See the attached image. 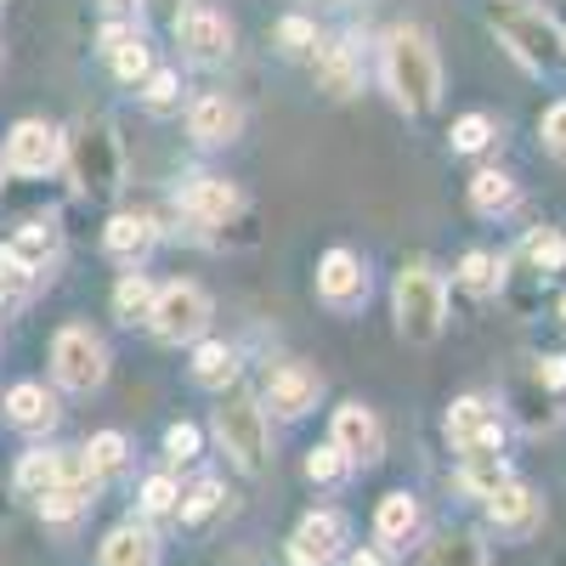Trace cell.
I'll return each mask as SVG.
<instances>
[{
	"label": "cell",
	"mask_w": 566,
	"mask_h": 566,
	"mask_svg": "<svg viewBox=\"0 0 566 566\" xmlns=\"http://www.w3.org/2000/svg\"><path fill=\"white\" fill-rule=\"evenodd\" d=\"M380 80L391 91V103L402 114H431L442 103V57H437V40L424 34L419 23H402L386 34L380 45Z\"/></svg>",
	"instance_id": "cell-1"
},
{
	"label": "cell",
	"mask_w": 566,
	"mask_h": 566,
	"mask_svg": "<svg viewBox=\"0 0 566 566\" xmlns=\"http://www.w3.org/2000/svg\"><path fill=\"white\" fill-rule=\"evenodd\" d=\"M488 23H493L499 45H504V52L522 63V69H533V74L566 69V29H560L544 7H533V0H493Z\"/></svg>",
	"instance_id": "cell-2"
},
{
	"label": "cell",
	"mask_w": 566,
	"mask_h": 566,
	"mask_svg": "<svg viewBox=\"0 0 566 566\" xmlns=\"http://www.w3.org/2000/svg\"><path fill=\"white\" fill-rule=\"evenodd\" d=\"M391 312H397V335L408 346H437L448 328V283L431 261H408L397 272L391 290Z\"/></svg>",
	"instance_id": "cell-3"
},
{
	"label": "cell",
	"mask_w": 566,
	"mask_h": 566,
	"mask_svg": "<svg viewBox=\"0 0 566 566\" xmlns=\"http://www.w3.org/2000/svg\"><path fill=\"white\" fill-rule=\"evenodd\" d=\"M69 170H74V187L85 199H108L119 193L125 181V159H119V136L103 125V119H85L74 136H69Z\"/></svg>",
	"instance_id": "cell-4"
},
{
	"label": "cell",
	"mask_w": 566,
	"mask_h": 566,
	"mask_svg": "<svg viewBox=\"0 0 566 566\" xmlns=\"http://www.w3.org/2000/svg\"><path fill=\"white\" fill-rule=\"evenodd\" d=\"M216 442L221 453L244 470V476H261V470L272 464V437H266V408L255 397H227L216 408Z\"/></svg>",
	"instance_id": "cell-5"
},
{
	"label": "cell",
	"mask_w": 566,
	"mask_h": 566,
	"mask_svg": "<svg viewBox=\"0 0 566 566\" xmlns=\"http://www.w3.org/2000/svg\"><path fill=\"white\" fill-rule=\"evenodd\" d=\"M210 317H216L210 295L199 290V283L176 277V283H165V290L154 295L148 328H154L159 346H199V340L210 335Z\"/></svg>",
	"instance_id": "cell-6"
},
{
	"label": "cell",
	"mask_w": 566,
	"mask_h": 566,
	"mask_svg": "<svg viewBox=\"0 0 566 566\" xmlns=\"http://www.w3.org/2000/svg\"><path fill=\"white\" fill-rule=\"evenodd\" d=\"M52 374L69 391H97L108 380V346L85 323H69L52 335Z\"/></svg>",
	"instance_id": "cell-7"
},
{
	"label": "cell",
	"mask_w": 566,
	"mask_h": 566,
	"mask_svg": "<svg viewBox=\"0 0 566 566\" xmlns=\"http://www.w3.org/2000/svg\"><path fill=\"white\" fill-rule=\"evenodd\" d=\"M176 45L187 63L199 69H216L232 57V45H239V29H232V18L221 7H181L176 12Z\"/></svg>",
	"instance_id": "cell-8"
},
{
	"label": "cell",
	"mask_w": 566,
	"mask_h": 566,
	"mask_svg": "<svg viewBox=\"0 0 566 566\" xmlns=\"http://www.w3.org/2000/svg\"><path fill=\"white\" fill-rule=\"evenodd\" d=\"M504 437H510V419L488 397H459L448 408V442L459 448V459L464 453H504Z\"/></svg>",
	"instance_id": "cell-9"
},
{
	"label": "cell",
	"mask_w": 566,
	"mask_h": 566,
	"mask_svg": "<svg viewBox=\"0 0 566 566\" xmlns=\"http://www.w3.org/2000/svg\"><path fill=\"white\" fill-rule=\"evenodd\" d=\"M323 397V374L301 357H283L266 368V380H261V402L277 413V419H301L312 413V402Z\"/></svg>",
	"instance_id": "cell-10"
},
{
	"label": "cell",
	"mask_w": 566,
	"mask_h": 566,
	"mask_svg": "<svg viewBox=\"0 0 566 566\" xmlns=\"http://www.w3.org/2000/svg\"><path fill=\"white\" fill-rule=\"evenodd\" d=\"M69 154V136L57 125H45V119H18L12 136H7V165L18 176H45V170H57Z\"/></svg>",
	"instance_id": "cell-11"
},
{
	"label": "cell",
	"mask_w": 566,
	"mask_h": 566,
	"mask_svg": "<svg viewBox=\"0 0 566 566\" xmlns=\"http://www.w3.org/2000/svg\"><path fill=\"white\" fill-rule=\"evenodd\" d=\"M317 301L335 312H357L368 301V266L357 250H328L317 261Z\"/></svg>",
	"instance_id": "cell-12"
},
{
	"label": "cell",
	"mask_w": 566,
	"mask_h": 566,
	"mask_svg": "<svg viewBox=\"0 0 566 566\" xmlns=\"http://www.w3.org/2000/svg\"><path fill=\"white\" fill-rule=\"evenodd\" d=\"M328 442H335L352 464H374L386 453V431H380V413L363 408V402H340L335 419H328Z\"/></svg>",
	"instance_id": "cell-13"
},
{
	"label": "cell",
	"mask_w": 566,
	"mask_h": 566,
	"mask_svg": "<svg viewBox=\"0 0 566 566\" xmlns=\"http://www.w3.org/2000/svg\"><path fill=\"white\" fill-rule=\"evenodd\" d=\"M176 205H181L187 221H199V227H227L244 199H239V187H232L227 176H187Z\"/></svg>",
	"instance_id": "cell-14"
},
{
	"label": "cell",
	"mask_w": 566,
	"mask_h": 566,
	"mask_svg": "<svg viewBox=\"0 0 566 566\" xmlns=\"http://www.w3.org/2000/svg\"><path fill=\"white\" fill-rule=\"evenodd\" d=\"M346 549V515L340 510H312L290 538V560L295 566H335Z\"/></svg>",
	"instance_id": "cell-15"
},
{
	"label": "cell",
	"mask_w": 566,
	"mask_h": 566,
	"mask_svg": "<svg viewBox=\"0 0 566 566\" xmlns=\"http://www.w3.org/2000/svg\"><path fill=\"white\" fill-rule=\"evenodd\" d=\"M187 136L199 148H227V142L244 136V108L232 97H221V91H205V97L187 103Z\"/></svg>",
	"instance_id": "cell-16"
},
{
	"label": "cell",
	"mask_w": 566,
	"mask_h": 566,
	"mask_svg": "<svg viewBox=\"0 0 566 566\" xmlns=\"http://www.w3.org/2000/svg\"><path fill=\"white\" fill-rule=\"evenodd\" d=\"M482 504H488V522H493L504 538H533V533L544 527V499H538L527 482H515V476H510L499 493H488Z\"/></svg>",
	"instance_id": "cell-17"
},
{
	"label": "cell",
	"mask_w": 566,
	"mask_h": 566,
	"mask_svg": "<svg viewBox=\"0 0 566 566\" xmlns=\"http://www.w3.org/2000/svg\"><path fill=\"white\" fill-rule=\"evenodd\" d=\"M312 69H317V91H328V97H340V103L363 91V63H357V45L346 34L317 40L312 45Z\"/></svg>",
	"instance_id": "cell-18"
},
{
	"label": "cell",
	"mask_w": 566,
	"mask_h": 566,
	"mask_svg": "<svg viewBox=\"0 0 566 566\" xmlns=\"http://www.w3.org/2000/svg\"><path fill=\"white\" fill-rule=\"evenodd\" d=\"M154 244H159V227H154V216H136V210H125V216H114V221L103 227V250H108L119 266H142Z\"/></svg>",
	"instance_id": "cell-19"
},
{
	"label": "cell",
	"mask_w": 566,
	"mask_h": 566,
	"mask_svg": "<svg viewBox=\"0 0 566 566\" xmlns=\"http://www.w3.org/2000/svg\"><path fill=\"white\" fill-rule=\"evenodd\" d=\"M103 57H108V69H114L119 85H142V80H148V69H154L142 29H125V23H108L103 29Z\"/></svg>",
	"instance_id": "cell-20"
},
{
	"label": "cell",
	"mask_w": 566,
	"mask_h": 566,
	"mask_svg": "<svg viewBox=\"0 0 566 566\" xmlns=\"http://www.w3.org/2000/svg\"><path fill=\"white\" fill-rule=\"evenodd\" d=\"M419 527H424V510H419V499L413 493H386L380 499V510H374V538H380V549L391 555V549H402L408 538H419Z\"/></svg>",
	"instance_id": "cell-21"
},
{
	"label": "cell",
	"mask_w": 566,
	"mask_h": 566,
	"mask_svg": "<svg viewBox=\"0 0 566 566\" xmlns=\"http://www.w3.org/2000/svg\"><path fill=\"white\" fill-rule=\"evenodd\" d=\"M57 397L45 391L40 380H18L12 391H7V419L18 424V431H29V437H40V431H52L57 424Z\"/></svg>",
	"instance_id": "cell-22"
},
{
	"label": "cell",
	"mask_w": 566,
	"mask_h": 566,
	"mask_svg": "<svg viewBox=\"0 0 566 566\" xmlns=\"http://www.w3.org/2000/svg\"><path fill=\"white\" fill-rule=\"evenodd\" d=\"M97 566H159V538H154V527H136V522L114 527V533L103 538V549H97Z\"/></svg>",
	"instance_id": "cell-23"
},
{
	"label": "cell",
	"mask_w": 566,
	"mask_h": 566,
	"mask_svg": "<svg viewBox=\"0 0 566 566\" xmlns=\"http://www.w3.org/2000/svg\"><path fill=\"white\" fill-rule=\"evenodd\" d=\"M193 380L205 391H227L232 380H239V352H232L227 340H199L193 346Z\"/></svg>",
	"instance_id": "cell-24"
},
{
	"label": "cell",
	"mask_w": 566,
	"mask_h": 566,
	"mask_svg": "<svg viewBox=\"0 0 566 566\" xmlns=\"http://www.w3.org/2000/svg\"><path fill=\"white\" fill-rule=\"evenodd\" d=\"M515 199H522L515 176H504L493 165L470 176V210H476V216H504V210H515Z\"/></svg>",
	"instance_id": "cell-25"
},
{
	"label": "cell",
	"mask_w": 566,
	"mask_h": 566,
	"mask_svg": "<svg viewBox=\"0 0 566 566\" xmlns=\"http://www.w3.org/2000/svg\"><path fill=\"white\" fill-rule=\"evenodd\" d=\"M154 295H159V290L148 283V272H142V266H125L119 283H114V317H119V323H148Z\"/></svg>",
	"instance_id": "cell-26"
},
{
	"label": "cell",
	"mask_w": 566,
	"mask_h": 566,
	"mask_svg": "<svg viewBox=\"0 0 566 566\" xmlns=\"http://www.w3.org/2000/svg\"><path fill=\"white\" fill-rule=\"evenodd\" d=\"M504 482H510L504 453H464V459H459V488H464L470 499H488V493H499Z\"/></svg>",
	"instance_id": "cell-27"
},
{
	"label": "cell",
	"mask_w": 566,
	"mask_h": 566,
	"mask_svg": "<svg viewBox=\"0 0 566 566\" xmlns=\"http://www.w3.org/2000/svg\"><path fill=\"white\" fill-rule=\"evenodd\" d=\"M18 488L23 493H52V488H63V448H34V453H23L18 459Z\"/></svg>",
	"instance_id": "cell-28"
},
{
	"label": "cell",
	"mask_w": 566,
	"mask_h": 566,
	"mask_svg": "<svg viewBox=\"0 0 566 566\" xmlns=\"http://www.w3.org/2000/svg\"><path fill=\"white\" fill-rule=\"evenodd\" d=\"M29 272H45L52 266V255H57V227L52 221H29V227H18V239L7 244Z\"/></svg>",
	"instance_id": "cell-29"
},
{
	"label": "cell",
	"mask_w": 566,
	"mask_h": 566,
	"mask_svg": "<svg viewBox=\"0 0 566 566\" xmlns=\"http://www.w3.org/2000/svg\"><path fill=\"white\" fill-rule=\"evenodd\" d=\"M499 283H504V261L493 255V250H464V261H459V290H470V295H499Z\"/></svg>",
	"instance_id": "cell-30"
},
{
	"label": "cell",
	"mask_w": 566,
	"mask_h": 566,
	"mask_svg": "<svg viewBox=\"0 0 566 566\" xmlns=\"http://www.w3.org/2000/svg\"><path fill=\"white\" fill-rule=\"evenodd\" d=\"M221 504H227V488L216 482V476H205V482H193V488H187L181 493V527H205V522H216V515H221Z\"/></svg>",
	"instance_id": "cell-31"
},
{
	"label": "cell",
	"mask_w": 566,
	"mask_h": 566,
	"mask_svg": "<svg viewBox=\"0 0 566 566\" xmlns=\"http://www.w3.org/2000/svg\"><path fill=\"white\" fill-rule=\"evenodd\" d=\"M431 566H488V544L476 538V533H442L437 544H431V555H424Z\"/></svg>",
	"instance_id": "cell-32"
},
{
	"label": "cell",
	"mask_w": 566,
	"mask_h": 566,
	"mask_svg": "<svg viewBox=\"0 0 566 566\" xmlns=\"http://www.w3.org/2000/svg\"><path fill=\"white\" fill-rule=\"evenodd\" d=\"M136 91H142V103H148L154 114L181 108V74H176V69H148V80H142Z\"/></svg>",
	"instance_id": "cell-33"
},
{
	"label": "cell",
	"mask_w": 566,
	"mask_h": 566,
	"mask_svg": "<svg viewBox=\"0 0 566 566\" xmlns=\"http://www.w3.org/2000/svg\"><path fill=\"white\" fill-rule=\"evenodd\" d=\"M493 136H499V125L488 119V114H464V119H453V154H482V148H493Z\"/></svg>",
	"instance_id": "cell-34"
},
{
	"label": "cell",
	"mask_w": 566,
	"mask_h": 566,
	"mask_svg": "<svg viewBox=\"0 0 566 566\" xmlns=\"http://www.w3.org/2000/svg\"><path fill=\"white\" fill-rule=\"evenodd\" d=\"M85 459H91V470H97V476H114V470L130 459V442L119 437V431H97L85 442Z\"/></svg>",
	"instance_id": "cell-35"
},
{
	"label": "cell",
	"mask_w": 566,
	"mask_h": 566,
	"mask_svg": "<svg viewBox=\"0 0 566 566\" xmlns=\"http://www.w3.org/2000/svg\"><path fill=\"white\" fill-rule=\"evenodd\" d=\"M346 470H352V459H346L335 442H323V448H312V453H306V476H312L317 488H335V482H346Z\"/></svg>",
	"instance_id": "cell-36"
},
{
	"label": "cell",
	"mask_w": 566,
	"mask_h": 566,
	"mask_svg": "<svg viewBox=\"0 0 566 566\" xmlns=\"http://www.w3.org/2000/svg\"><path fill=\"white\" fill-rule=\"evenodd\" d=\"M176 510H181L176 476H148V482H142V515H148V522H159V515H176Z\"/></svg>",
	"instance_id": "cell-37"
},
{
	"label": "cell",
	"mask_w": 566,
	"mask_h": 566,
	"mask_svg": "<svg viewBox=\"0 0 566 566\" xmlns=\"http://www.w3.org/2000/svg\"><path fill=\"white\" fill-rule=\"evenodd\" d=\"M527 261L538 266V272H560L566 266V239L555 227H538L533 239H527Z\"/></svg>",
	"instance_id": "cell-38"
},
{
	"label": "cell",
	"mask_w": 566,
	"mask_h": 566,
	"mask_svg": "<svg viewBox=\"0 0 566 566\" xmlns=\"http://www.w3.org/2000/svg\"><path fill=\"white\" fill-rule=\"evenodd\" d=\"M85 504H91V493H80V488H52V493H40V515H45V522H74Z\"/></svg>",
	"instance_id": "cell-39"
},
{
	"label": "cell",
	"mask_w": 566,
	"mask_h": 566,
	"mask_svg": "<svg viewBox=\"0 0 566 566\" xmlns=\"http://www.w3.org/2000/svg\"><path fill=\"white\" fill-rule=\"evenodd\" d=\"M538 136H544V154L566 165V97L544 108V119H538Z\"/></svg>",
	"instance_id": "cell-40"
},
{
	"label": "cell",
	"mask_w": 566,
	"mask_h": 566,
	"mask_svg": "<svg viewBox=\"0 0 566 566\" xmlns=\"http://www.w3.org/2000/svg\"><path fill=\"white\" fill-rule=\"evenodd\" d=\"M277 45H283V52H290V57H301V52H312V45H317V29H312V18H301V12H290V18H283V23H277Z\"/></svg>",
	"instance_id": "cell-41"
},
{
	"label": "cell",
	"mask_w": 566,
	"mask_h": 566,
	"mask_svg": "<svg viewBox=\"0 0 566 566\" xmlns=\"http://www.w3.org/2000/svg\"><path fill=\"white\" fill-rule=\"evenodd\" d=\"M34 277H40V272H29L7 244H0V295H29V290H34Z\"/></svg>",
	"instance_id": "cell-42"
},
{
	"label": "cell",
	"mask_w": 566,
	"mask_h": 566,
	"mask_svg": "<svg viewBox=\"0 0 566 566\" xmlns=\"http://www.w3.org/2000/svg\"><path fill=\"white\" fill-rule=\"evenodd\" d=\"M199 424H187V419H176L170 431H165V453L176 459V464H187V459H199Z\"/></svg>",
	"instance_id": "cell-43"
},
{
	"label": "cell",
	"mask_w": 566,
	"mask_h": 566,
	"mask_svg": "<svg viewBox=\"0 0 566 566\" xmlns=\"http://www.w3.org/2000/svg\"><path fill=\"white\" fill-rule=\"evenodd\" d=\"M352 566H386V549H357Z\"/></svg>",
	"instance_id": "cell-44"
},
{
	"label": "cell",
	"mask_w": 566,
	"mask_h": 566,
	"mask_svg": "<svg viewBox=\"0 0 566 566\" xmlns=\"http://www.w3.org/2000/svg\"><path fill=\"white\" fill-rule=\"evenodd\" d=\"M555 312H560V323H566V295H560V306H555Z\"/></svg>",
	"instance_id": "cell-45"
},
{
	"label": "cell",
	"mask_w": 566,
	"mask_h": 566,
	"mask_svg": "<svg viewBox=\"0 0 566 566\" xmlns=\"http://www.w3.org/2000/svg\"><path fill=\"white\" fill-rule=\"evenodd\" d=\"M103 7H130V0H103Z\"/></svg>",
	"instance_id": "cell-46"
}]
</instances>
